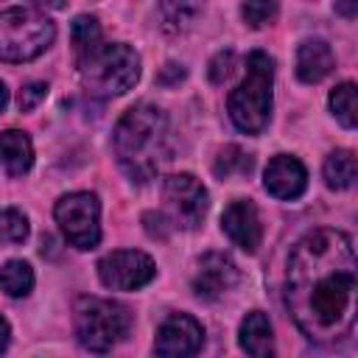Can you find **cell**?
Instances as JSON below:
<instances>
[{
  "label": "cell",
  "instance_id": "cell-22",
  "mask_svg": "<svg viewBox=\"0 0 358 358\" xmlns=\"http://www.w3.org/2000/svg\"><path fill=\"white\" fill-rule=\"evenodd\" d=\"M28 235V218L20 210H0V246L20 243Z\"/></svg>",
  "mask_w": 358,
  "mask_h": 358
},
{
  "label": "cell",
  "instance_id": "cell-5",
  "mask_svg": "<svg viewBox=\"0 0 358 358\" xmlns=\"http://www.w3.org/2000/svg\"><path fill=\"white\" fill-rule=\"evenodd\" d=\"M131 316L120 302L81 296L76 302V336L78 344L90 352H109L117 341L126 338Z\"/></svg>",
  "mask_w": 358,
  "mask_h": 358
},
{
  "label": "cell",
  "instance_id": "cell-8",
  "mask_svg": "<svg viewBox=\"0 0 358 358\" xmlns=\"http://www.w3.org/2000/svg\"><path fill=\"white\" fill-rule=\"evenodd\" d=\"M162 199H165V213H168L171 227H182V229L199 227L210 204L204 185L190 173L168 176L162 187Z\"/></svg>",
  "mask_w": 358,
  "mask_h": 358
},
{
  "label": "cell",
  "instance_id": "cell-10",
  "mask_svg": "<svg viewBox=\"0 0 358 358\" xmlns=\"http://www.w3.org/2000/svg\"><path fill=\"white\" fill-rule=\"evenodd\" d=\"M201 341H204L201 324L187 313H173L159 324L154 352L159 358H193L201 350Z\"/></svg>",
  "mask_w": 358,
  "mask_h": 358
},
{
  "label": "cell",
  "instance_id": "cell-2",
  "mask_svg": "<svg viewBox=\"0 0 358 358\" xmlns=\"http://www.w3.org/2000/svg\"><path fill=\"white\" fill-rule=\"evenodd\" d=\"M115 157L131 179L148 182L171 159L168 120L162 109L151 103L131 106L115 126Z\"/></svg>",
  "mask_w": 358,
  "mask_h": 358
},
{
  "label": "cell",
  "instance_id": "cell-4",
  "mask_svg": "<svg viewBox=\"0 0 358 358\" xmlns=\"http://www.w3.org/2000/svg\"><path fill=\"white\" fill-rule=\"evenodd\" d=\"M56 36V25L34 6H14L0 11V59L28 62L36 59Z\"/></svg>",
  "mask_w": 358,
  "mask_h": 358
},
{
  "label": "cell",
  "instance_id": "cell-15",
  "mask_svg": "<svg viewBox=\"0 0 358 358\" xmlns=\"http://www.w3.org/2000/svg\"><path fill=\"white\" fill-rule=\"evenodd\" d=\"M241 347L249 358H274V336L266 313L252 310L241 322Z\"/></svg>",
  "mask_w": 358,
  "mask_h": 358
},
{
  "label": "cell",
  "instance_id": "cell-23",
  "mask_svg": "<svg viewBox=\"0 0 358 358\" xmlns=\"http://www.w3.org/2000/svg\"><path fill=\"white\" fill-rule=\"evenodd\" d=\"M241 14H243V20L252 28H260V25H266L277 14V6L274 3H243L241 6Z\"/></svg>",
  "mask_w": 358,
  "mask_h": 358
},
{
  "label": "cell",
  "instance_id": "cell-7",
  "mask_svg": "<svg viewBox=\"0 0 358 358\" xmlns=\"http://www.w3.org/2000/svg\"><path fill=\"white\" fill-rule=\"evenodd\" d=\"M53 215L76 249H95L101 241V204L92 193H67L56 201Z\"/></svg>",
  "mask_w": 358,
  "mask_h": 358
},
{
  "label": "cell",
  "instance_id": "cell-16",
  "mask_svg": "<svg viewBox=\"0 0 358 358\" xmlns=\"http://www.w3.org/2000/svg\"><path fill=\"white\" fill-rule=\"evenodd\" d=\"M0 162L6 165V171L11 176H22L31 171L34 165V148L25 131L8 129L0 134Z\"/></svg>",
  "mask_w": 358,
  "mask_h": 358
},
{
  "label": "cell",
  "instance_id": "cell-20",
  "mask_svg": "<svg viewBox=\"0 0 358 358\" xmlns=\"http://www.w3.org/2000/svg\"><path fill=\"white\" fill-rule=\"evenodd\" d=\"M330 109L344 129H355V84L344 81L330 92Z\"/></svg>",
  "mask_w": 358,
  "mask_h": 358
},
{
  "label": "cell",
  "instance_id": "cell-18",
  "mask_svg": "<svg viewBox=\"0 0 358 358\" xmlns=\"http://www.w3.org/2000/svg\"><path fill=\"white\" fill-rule=\"evenodd\" d=\"M324 179H327V185L336 187V190L350 187V185L355 182V154L347 151V148L333 151V154L327 157V162H324Z\"/></svg>",
  "mask_w": 358,
  "mask_h": 358
},
{
  "label": "cell",
  "instance_id": "cell-3",
  "mask_svg": "<svg viewBox=\"0 0 358 358\" xmlns=\"http://www.w3.org/2000/svg\"><path fill=\"white\" fill-rule=\"evenodd\" d=\"M271 81L274 62L263 50H252L246 59V76L229 95V117L246 134H260L271 115Z\"/></svg>",
  "mask_w": 358,
  "mask_h": 358
},
{
  "label": "cell",
  "instance_id": "cell-26",
  "mask_svg": "<svg viewBox=\"0 0 358 358\" xmlns=\"http://www.w3.org/2000/svg\"><path fill=\"white\" fill-rule=\"evenodd\" d=\"M179 78H185V70H182L179 64H165V67H162V73L157 76V81H159V84H165V87L176 84Z\"/></svg>",
  "mask_w": 358,
  "mask_h": 358
},
{
  "label": "cell",
  "instance_id": "cell-19",
  "mask_svg": "<svg viewBox=\"0 0 358 358\" xmlns=\"http://www.w3.org/2000/svg\"><path fill=\"white\" fill-rule=\"evenodd\" d=\"M0 288L8 296H25L34 288V271L25 260H8L0 268Z\"/></svg>",
  "mask_w": 358,
  "mask_h": 358
},
{
  "label": "cell",
  "instance_id": "cell-11",
  "mask_svg": "<svg viewBox=\"0 0 358 358\" xmlns=\"http://www.w3.org/2000/svg\"><path fill=\"white\" fill-rule=\"evenodd\" d=\"M238 266L221 255V252H210L199 260V268H196V277H193V291L201 296V299H218L224 296L229 288H235L238 282Z\"/></svg>",
  "mask_w": 358,
  "mask_h": 358
},
{
  "label": "cell",
  "instance_id": "cell-28",
  "mask_svg": "<svg viewBox=\"0 0 358 358\" xmlns=\"http://www.w3.org/2000/svg\"><path fill=\"white\" fill-rule=\"evenodd\" d=\"M6 103H8V92H6V87L0 84V112L6 109Z\"/></svg>",
  "mask_w": 358,
  "mask_h": 358
},
{
  "label": "cell",
  "instance_id": "cell-17",
  "mask_svg": "<svg viewBox=\"0 0 358 358\" xmlns=\"http://www.w3.org/2000/svg\"><path fill=\"white\" fill-rule=\"evenodd\" d=\"M70 34H73V50H76V62L78 64L103 45V36H101V28H98L95 17H87V14L76 17Z\"/></svg>",
  "mask_w": 358,
  "mask_h": 358
},
{
  "label": "cell",
  "instance_id": "cell-27",
  "mask_svg": "<svg viewBox=\"0 0 358 358\" xmlns=\"http://www.w3.org/2000/svg\"><path fill=\"white\" fill-rule=\"evenodd\" d=\"M8 341H11V330H8V322L0 316V352H6Z\"/></svg>",
  "mask_w": 358,
  "mask_h": 358
},
{
  "label": "cell",
  "instance_id": "cell-25",
  "mask_svg": "<svg viewBox=\"0 0 358 358\" xmlns=\"http://www.w3.org/2000/svg\"><path fill=\"white\" fill-rule=\"evenodd\" d=\"M229 70H232V50H221V53L210 62V78L218 84V81H224V78L229 76Z\"/></svg>",
  "mask_w": 358,
  "mask_h": 358
},
{
  "label": "cell",
  "instance_id": "cell-13",
  "mask_svg": "<svg viewBox=\"0 0 358 358\" xmlns=\"http://www.w3.org/2000/svg\"><path fill=\"white\" fill-rule=\"evenodd\" d=\"M221 227L224 232L243 249V252H255L260 246V238H263V227H260V215H257V207L246 199H238L232 201L224 215H221Z\"/></svg>",
  "mask_w": 358,
  "mask_h": 358
},
{
  "label": "cell",
  "instance_id": "cell-9",
  "mask_svg": "<svg viewBox=\"0 0 358 358\" xmlns=\"http://www.w3.org/2000/svg\"><path fill=\"white\" fill-rule=\"evenodd\" d=\"M154 274H157L154 260L148 255H143V252H134V249L112 252V255H106L98 263V277L112 291H134V288H143L145 282L154 280Z\"/></svg>",
  "mask_w": 358,
  "mask_h": 358
},
{
  "label": "cell",
  "instance_id": "cell-24",
  "mask_svg": "<svg viewBox=\"0 0 358 358\" xmlns=\"http://www.w3.org/2000/svg\"><path fill=\"white\" fill-rule=\"evenodd\" d=\"M48 95V84L45 81H28L22 90H20V98H17V106H20V112H28V109H34L42 98Z\"/></svg>",
  "mask_w": 358,
  "mask_h": 358
},
{
  "label": "cell",
  "instance_id": "cell-21",
  "mask_svg": "<svg viewBox=\"0 0 358 358\" xmlns=\"http://www.w3.org/2000/svg\"><path fill=\"white\" fill-rule=\"evenodd\" d=\"M215 176L218 179H229V176H243L252 171V157L246 151H241L238 145H227L218 159H215Z\"/></svg>",
  "mask_w": 358,
  "mask_h": 358
},
{
  "label": "cell",
  "instance_id": "cell-29",
  "mask_svg": "<svg viewBox=\"0 0 358 358\" xmlns=\"http://www.w3.org/2000/svg\"><path fill=\"white\" fill-rule=\"evenodd\" d=\"M336 8H338L341 14H352V11H355V6H336Z\"/></svg>",
  "mask_w": 358,
  "mask_h": 358
},
{
  "label": "cell",
  "instance_id": "cell-6",
  "mask_svg": "<svg viewBox=\"0 0 358 358\" xmlns=\"http://www.w3.org/2000/svg\"><path fill=\"white\" fill-rule=\"evenodd\" d=\"M81 76L95 95H123L140 76V56L129 45H101L81 64Z\"/></svg>",
  "mask_w": 358,
  "mask_h": 358
},
{
  "label": "cell",
  "instance_id": "cell-1",
  "mask_svg": "<svg viewBox=\"0 0 358 358\" xmlns=\"http://www.w3.org/2000/svg\"><path fill=\"white\" fill-rule=\"evenodd\" d=\"M285 308L319 344L350 336L355 322V249L338 229L308 232L288 257Z\"/></svg>",
  "mask_w": 358,
  "mask_h": 358
},
{
  "label": "cell",
  "instance_id": "cell-12",
  "mask_svg": "<svg viewBox=\"0 0 358 358\" xmlns=\"http://www.w3.org/2000/svg\"><path fill=\"white\" fill-rule=\"evenodd\" d=\"M263 185L271 196L277 199H296L305 193L308 187V171L296 157L288 154H277L263 173Z\"/></svg>",
  "mask_w": 358,
  "mask_h": 358
},
{
  "label": "cell",
  "instance_id": "cell-14",
  "mask_svg": "<svg viewBox=\"0 0 358 358\" xmlns=\"http://www.w3.org/2000/svg\"><path fill=\"white\" fill-rule=\"evenodd\" d=\"M333 70V50L324 39H305L296 50V76L305 84L322 81Z\"/></svg>",
  "mask_w": 358,
  "mask_h": 358
}]
</instances>
